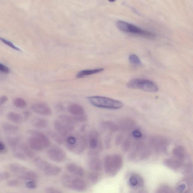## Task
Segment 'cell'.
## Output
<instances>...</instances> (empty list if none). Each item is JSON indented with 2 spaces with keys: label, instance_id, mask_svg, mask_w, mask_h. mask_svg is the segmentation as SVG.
<instances>
[{
  "label": "cell",
  "instance_id": "cell-1",
  "mask_svg": "<svg viewBox=\"0 0 193 193\" xmlns=\"http://www.w3.org/2000/svg\"><path fill=\"white\" fill-rule=\"evenodd\" d=\"M92 105L98 108L117 110L122 108L123 103L108 97L100 96H93L87 98Z\"/></svg>",
  "mask_w": 193,
  "mask_h": 193
},
{
  "label": "cell",
  "instance_id": "cell-2",
  "mask_svg": "<svg viewBox=\"0 0 193 193\" xmlns=\"http://www.w3.org/2000/svg\"><path fill=\"white\" fill-rule=\"evenodd\" d=\"M127 86L130 89H139L149 93H156L158 90L156 84L145 79H133L128 82Z\"/></svg>",
  "mask_w": 193,
  "mask_h": 193
},
{
  "label": "cell",
  "instance_id": "cell-3",
  "mask_svg": "<svg viewBox=\"0 0 193 193\" xmlns=\"http://www.w3.org/2000/svg\"><path fill=\"white\" fill-rule=\"evenodd\" d=\"M117 28L121 31L126 33L139 35L148 38H154L155 35L152 32L142 29L133 24L127 23L123 21H118L116 23Z\"/></svg>",
  "mask_w": 193,
  "mask_h": 193
},
{
  "label": "cell",
  "instance_id": "cell-4",
  "mask_svg": "<svg viewBox=\"0 0 193 193\" xmlns=\"http://www.w3.org/2000/svg\"><path fill=\"white\" fill-rule=\"evenodd\" d=\"M62 184L69 189L83 192L86 189V184L84 180L68 174H64L62 177Z\"/></svg>",
  "mask_w": 193,
  "mask_h": 193
},
{
  "label": "cell",
  "instance_id": "cell-5",
  "mask_svg": "<svg viewBox=\"0 0 193 193\" xmlns=\"http://www.w3.org/2000/svg\"><path fill=\"white\" fill-rule=\"evenodd\" d=\"M151 154V151L148 146L144 143H139L135 145L132 151L129 154L128 159L130 161H134L138 159L144 160Z\"/></svg>",
  "mask_w": 193,
  "mask_h": 193
},
{
  "label": "cell",
  "instance_id": "cell-6",
  "mask_svg": "<svg viewBox=\"0 0 193 193\" xmlns=\"http://www.w3.org/2000/svg\"><path fill=\"white\" fill-rule=\"evenodd\" d=\"M169 141L166 138L162 136H155L149 140V144L155 152L164 153L166 152L169 146Z\"/></svg>",
  "mask_w": 193,
  "mask_h": 193
},
{
  "label": "cell",
  "instance_id": "cell-7",
  "mask_svg": "<svg viewBox=\"0 0 193 193\" xmlns=\"http://www.w3.org/2000/svg\"><path fill=\"white\" fill-rule=\"evenodd\" d=\"M77 141L75 144L68 149L71 152L78 155L83 153L88 145L87 136L83 133H76Z\"/></svg>",
  "mask_w": 193,
  "mask_h": 193
},
{
  "label": "cell",
  "instance_id": "cell-8",
  "mask_svg": "<svg viewBox=\"0 0 193 193\" xmlns=\"http://www.w3.org/2000/svg\"><path fill=\"white\" fill-rule=\"evenodd\" d=\"M87 137L90 151L99 153L102 150L103 146L99 133L96 130H92L88 133Z\"/></svg>",
  "mask_w": 193,
  "mask_h": 193
},
{
  "label": "cell",
  "instance_id": "cell-9",
  "mask_svg": "<svg viewBox=\"0 0 193 193\" xmlns=\"http://www.w3.org/2000/svg\"><path fill=\"white\" fill-rule=\"evenodd\" d=\"M47 154L51 160L57 163L64 162L67 158L65 151L58 146H53L50 148L48 151Z\"/></svg>",
  "mask_w": 193,
  "mask_h": 193
},
{
  "label": "cell",
  "instance_id": "cell-10",
  "mask_svg": "<svg viewBox=\"0 0 193 193\" xmlns=\"http://www.w3.org/2000/svg\"><path fill=\"white\" fill-rule=\"evenodd\" d=\"M54 126L56 132L66 138L75 130V127L70 126L60 120L55 121Z\"/></svg>",
  "mask_w": 193,
  "mask_h": 193
},
{
  "label": "cell",
  "instance_id": "cell-11",
  "mask_svg": "<svg viewBox=\"0 0 193 193\" xmlns=\"http://www.w3.org/2000/svg\"><path fill=\"white\" fill-rule=\"evenodd\" d=\"M31 107L34 112L38 115L49 116L52 114V110L51 107L45 103L39 102L34 103Z\"/></svg>",
  "mask_w": 193,
  "mask_h": 193
},
{
  "label": "cell",
  "instance_id": "cell-12",
  "mask_svg": "<svg viewBox=\"0 0 193 193\" xmlns=\"http://www.w3.org/2000/svg\"><path fill=\"white\" fill-rule=\"evenodd\" d=\"M88 157V164L89 168L96 172L101 171L103 166L99 155H89Z\"/></svg>",
  "mask_w": 193,
  "mask_h": 193
},
{
  "label": "cell",
  "instance_id": "cell-13",
  "mask_svg": "<svg viewBox=\"0 0 193 193\" xmlns=\"http://www.w3.org/2000/svg\"><path fill=\"white\" fill-rule=\"evenodd\" d=\"M104 170L106 173L109 176L113 177L117 174L118 171L114 168L112 161V155H107L104 157Z\"/></svg>",
  "mask_w": 193,
  "mask_h": 193
},
{
  "label": "cell",
  "instance_id": "cell-14",
  "mask_svg": "<svg viewBox=\"0 0 193 193\" xmlns=\"http://www.w3.org/2000/svg\"><path fill=\"white\" fill-rule=\"evenodd\" d=\"M28 145L34 151H42L45 149L41 140L34 136L30 137L28 139Z\"/></svg>",
  "mask_w": 193,
  "mask_h": 193
},
{
  "label": "cell",
  "instance_id": "cell-15",
  "mask_svg": "<svg viewBox=\"0 0 193 193\" xmlns=\"http://www.w3.org/2000/svg\"><path fill=\"white\" fill-rule=\"evenodd\" d=\"M166 166L173 170H178L183 166V162L177 159L167 158L163 162Z\"/></svg>",
  "mask_w": 193,
  "mask_h": 193
},
{
  "label": "cell",
  "instance_id": "cell-16",
  "mask_svg": "<svg viewBox=\"0 0 193 193\" xmlns=\"http://www.w3.org/2000/svg\"><path fill=\"white\" fill-rule=\"evenodd\" d=\"M45 166L42 171L45 174L48 176H56L59 174L61 171L60 167L48 162Z\"/></svg>",
  "mask_w": 193,
  "mask_h": 193
},
{
  "label": "cell",
  "instance_id": "cell-17",
  "mask_svg": "<svg viewBox=\"0 0 193 193\" xmlns=\"http://www.w3.org/2000/svg\"><path fill=\"white\" fill-rule=\"evenodd\" d=\"M28 133L32 136H34L38 138L42 142L45 148L49 147L50 144L49 139L47 137L42 133L37 130L30 129L28 130Z\"/></svg>",
  "mask_w": 193,
  "mask_h": 193
},
{
  "label": "cell",
  "instance_id": "cell-18",
  "mask_svg": "<svg viewBox=\"0 0 193 193\" xmlns=\"http://www.w3.org/2000/svg\"><path fill=\"white\" fill-rule=\"evenodd\" d=\"M173 153L176 159L182 162H184L187 157V151L183 146H176L173 149Z\"/></svg>",
  "mask_w": 193,
  "mask_h": 193
},
{
  "label": "cell",
  "instance_id": "cell-19",
  "mask_svg": "<svg viewBox=\"0 0 193 193\" xmlns=\"http://www.w3.org/2000/svg\"><path fill=\"white\" fill-rule=\"evenodd\" d=\"M68 111L71 115L74 116H79L84 115L85 111L83 107L78 104H72L68 107Z\"/></svg>",
  "mask_w": 193,
  "mask_h": 193
},
{
  "label": "cell",
  "instance_id": "cell-20",
  "mask_svg": "<svg viewBox=\"0 0 193 193\" xmlns=\"http://www.w3.org/2000/svg\"><path fill=\"white\" fill-rule=\"evenodd\" d=\"M67 169L72 174L79 177H83L85 174L84 169L77 164L70 163L67 165Z\"/></svg>",
  "mask_w": 193,
  "mask_h": 193
},
{
  "label": "cell",
  "instance_id": "cell-21",
  "mask_svg": "<svg viewBox=\"0 0 193 193\" xmlns=\"http://www.w3.org/2000/svg\"><path fill=\"white\" fill-rule=\"evenodd\" d=\"M135 123L133 120L130 119H125L120 122L119 125V129L124 132L131 131L135 126Z\"/></svg>",
  "mask_w": 193,
  "mask_h": 193
},
{
  "label": "cell",
  "instance_id": "cell-22",
  "mask_svg": "<svg viewBox=\"0 0 193 193\" xmlns=\"http://www.w3.org/2000/svg\"><path fill=\"white\" fill-rule=\"evenodd\" d=\"M9 169L13 173L19 175V177L24 174L28 170L25 167L14 163L10 164Z\"/></svg>",
  "mask_w": 193,
  "mask_h": 193
},
{
  "label": "cell",
  "instance_id": "cell-23",
  "mask_svg": "<svg viewBox=\"0 0 193 193\" xmlns=\"http://www.w3.org/2000/svg\"><path fill=\"white\" fill-rule=\"evenodd\" d=\"M3 130L5 133L9 134H14L18 132L19 130V127L12 124L4 122L2 125Z\"/></svg>",
  "mask_w": 193,
  "mask_h": 193
},
{
  "label": "cell",
  "instance_id": "cell-24",
  "mask_svg": "<svg viewBox=\"0 0 193 193\" xmlns=\"http://www.w3.org/2000/svg\"><path fill=\"white\" fill-rule=\"evenodd\" d=\"M112 155V163L114 168L118 172L123 166V158L121 156L118 154H114Z\"/></svg>",
  "mask_w": 193,
  "mask_h": 193
},
{
  "label": "cell",
  "instance_id": "cell-25",
  "mask_svg": "<svg viewBox=\"0 0 193 193\" xmlns=\"http://www.w3.org/2000/svg\"><path fill=\"white\" fill-rule=\"evenodd\" d=\"M101 126L104 129L108 130L112 132H116L119 129L118 125L116 124L113 122L109 121L102 122L101 124Z\"/></svg>",
  "mask_w": 193,
  "mask_h": 193
},
{
  "label": "cell",
  "instance_id": "cell-26",
  "mask_svg": "<svg viewBox=\"0 0 193 193\" xmlns=\"http://www.w3.org/2000/svg\"><path fill=\"white\" fill-rule=\"evenodd\" d=\"M8 119L14 123L20 124L23 122V117L20 114L14 112H9L7 116Z\"/></svg>",
  "mask_w": 193,
  "mask_h": 193
},
{
  "label": "cell",
  "instance_id": "cell-27",
  "mask_svg": "<svg viewBox=\"0 0 193 193\" xmlns=\"http://www.w3.org/2000/svg\"><path fill=\"white\" fill-rule=\"evenodd\" d=\"M20 148L27 157L32 158L35 156V153L34 151L31 148L28 144L24 143H21Z\"/></svg>",
  "mask_w": 193,
  "mask_h": 193
},
{
  "label": "cell",
  "instance_id": "cell-28",
  "mask_svg": "<svg viewBox=\"0 0 193 193\" xmlns=\"http://www.w3.org/2000/svg\"><path fill=\"white\" fill-rule=\"evenodd\" d=\"M103 68L93 69V70H87L82 71L78 72L76 75L77 78H81L83 77L88 76L92 75L99 73L104 70Z\"/></svg>",
  "mask_w": 193,
  "mask_h": 193
},
{
  "label": "cell",
  "instance_id": "cell-29",
  "mask_svg": "<svg viewBox=\"0 0 193 193\" xmlns=\"http://www.w3.org/2000/svg\"><path fill=\"white\" fill-rule=\"evenodd\" d=\"M6 140L7 144L12 149L19 147L21 144L20 139L15 137L9 136Z\"/></svg>",
  "mask_w": 193,
  "mask_h": 193
},
{
  "label": "cell",
  "instance_id": "cell-30",
  "mask_svg": "<svg viewBox=\"0 0 193 193\" xmlns=\"http://www.w3.org/2000/svg\"><path fill=\"white\" fill-rule=\"evenodd\" d=\"M22 179L27 180L28 181H35L38 179V175L36 173L31 170H27L26 173L19 177Z\"/></svg>",
  "mask_w": 193,
  "mask_h": 193
},
{
  "label": "cell",
  "instance_id": "cell-31",
  "mask_svg": "<svg viewBox=\"0 0 193 193\" xmlns=\"http://www.w3.org/2000/svg\"><path fill=\"white\" fill-rule=\"evenodd\" d=\"M33 126L37 128L44 129L46 128L48 125V120L44 118H36L33 120Z\"/></svg>",
  "mask_w": 193,
  "mask_h": 193
},
{
  "label": "cell",
  "instance_id": "cell-32",
  "mask_svg": "<svg viewBox=\"0 0 193 193\" xmlns=\"http://www.w3.org/2000/svg\"><path fill=\"white\" fill-rule=\"evenodd\" d=\"M12 149L13 154L16 158L22 160H25L26 159L27 157L26 156L21 149H20V146Z\"/></svg>",
  "mask_w": 193,
  "mask_h": 193
},
{
  "label": "cell",
  "instance_id": "cell-33",
  "mask_svg": "<svg viewBox=\"0 0 193 193\" xmlns=\"http://www.w3.org/2000/svg\"><path fill=\"white\" fill-rule=\"evenodd\" d=\"M14 105L19 108H23L26 107L27 103L25 100L22 98L17 97L14 99Z\"/></svg>",
  "mask_w": 193,
  "mask_h": 193
},
{
  "label": "cell",
  "instance_id": "cell-34",
  "mask_svg": "<svg viewBox=\"0 0 193 193\" xmlns=\"http://www.w3.org/2000/svg\"><path fill=\"white\" fill-rule=\"evenodd\" d=\"M51 137L57 142V144H62L65 141L66 138L61 136L57 132H51L50 133Z\"/></svg>",
  "mask_w": 193,
  "mask_h": 193
},
{
  "label": "cell",
  "instance_id": "cell-35",
  "mask_svg": "<svg viewBox=\"0 0 193 193\" xmlns=\"http://www.w3.org/2000/svg\"><path fill=\"white\" fill-rule=\"evenodd\" d=\"M129 61L132 64L134 65H140L142 64L140 59L136 55L131 54L129 58Z\"/></svg>",
  "mask_w": 193,
  "mask_h": 193
},
{
  "label": "cell",
  "instance_id": "cell-36",
  "mask_svg": "<svg viewBox=\"0 0 193 193\" xmlns=\"http://www.w3.org/2000/svg\"><path fill=\"white\" fill-rule=\"evenodd\" d=\"M88 178L92 182L96 183L100 179V175L96 172H93L90 173L88 175Z\"/></svg>",
  "mask_w": 193,
  "mask_h": 193
},
{
  "label": "cell",
  "instance_id": "cell-37",
  "mask_svg": "<svg viewBox=\"0 0 193 193\" xmlns=\"http://www.w3.org/2000/svg\"><path fill=\"white\" fill-rule=\"evenodd\" d=\"M131 140L129 139H126L124 141L122 145V149L125 152H128L131 146Z\"/></svg>",
  "mask_w": 193,
  "mask_h": 193
},
{
  "label": "cell",
  "instance_id": "cell-38",
  "mask_svg": "<svg viewBox=\"0 0 193 193\" xmlns=\"http://www.w3.org/2000/svg\"><path fill=\"white\" fill-rule=\"evenodd\" d=\"M0 41L2 42L3 43H4L5 44L7 45L8 46H10V47L13 48V49L18 51H20V49H19V48L16 47V46H14L13 43L7 41V40L4 39V38H1L0 37Z\"/></svg>",
  "mask_w": 193,
  "mask_h": 193
},
{
  "label": "cell",
  "instance_id": "cell-39",
  "mask_svg": "<svg viewBox=\"0 0 193 193\" xmlns=\"http://www.w3.org/2000/svg\"><path fill=\"white\" fill-rule=\"evenodd\" d=\"M171 189L169 186L163 185L158 188L156 193H168Z\"/></svg>",
  "mask_w": 193,
  "mask_h": 193
},
{
  "label": "cell",
  "instance_id": "cell-40",
  "mask_svg": "<svg viewBox=\"0 0 193 193\" xmlns=\"http://www.w3.org/2000/svg\"><path fill=\"white\" fill-rule=\"evenodd\" d=\"M10 177V174L7 172H2L0 173V182L9 179Z\"/></svg>",
  "mask_w": 193,
  "mask_h": 193
},
{
  "label": "cell",
  "instance_id": "cell-41",
  "mask_svg": "<svg viewBox=\"0 0 193 193\" xmlns=\"http://www.w3.org/2000/svg\"><path fill=\"white\" fill-rule=\"evenodd\" d=\"M129 182L130 186H133V187L137 186L138 181L137 178H136V177L134 175H133L130 178Z\"/></svg>",
  "mask_w": 193,
  "mask_h": 193
},
{
  "label": "cell",
  "instance_id": "cell-42",
  "mask_svg": "<svg viewBox=\"0 0 193 193\" xmlns=\"http://www.w3.org/2000/svg\"><path fill=\"white\" fill-rule=\"evenodd\" d=\"M133 175H134L136 177V178H137L138 181L137 187H143L144 185V181L142 177H141L140 175L137 174V173H135V174Z\"/></svg>",
  "mask_w": 193,
  "mask_h": 193
},
{
  "label": "cell",
  "instance_id": "cell-43",
  "mask_svg": "<svg viewBox=\"0 0 193 193\" xmlns=\"http://www.w3.org/2000/svg\"><path fill=\"white\" fill-rule=\"evenodd\" d=\"M183 166L184 168V170H183L184 174H188L190 173L192 169V165L191 163L186 164L185 165Z\"/></svg>",
  "mask_w": 193,
  "mask_h": 193
},
{
  "label": "cell",
  "instance_id": "cell-44",
  "mask_svg": "<svg viewBox=\"0 0 193 193\" xmlns=\"http://www.w3.org/2000/svg\"><path fill=\"white\" fill-rule=\"evenodd\" d=\"M132 135L133 137L136 139H140L142 137V133L138 129L133 130L132 132Z\"/></svg>",
  "mask_w": 193,
  "mask_h": 193
},
{
  "label": "cell",
  "instance_id": "cell-45",
  "mask_svg": "<svg viewBox=\"0 0 193 193\" xmlns=\"http://www.w3.org/2000/svg\"><path fill=\"white\" fill-rule=\"evenodd\" d=\"M46 193H63L59 190L53 188H48L46 190Z\"/></svg>",
  "mask_w": 193,
  "mask_h": 193
},
{
  "label": "cell",
  "instance_id": "cell-46",
  "mask_svg": "<svg viewBox=\"0 0 193 193\" xmlns=\"http://www.w3.org/2000/svg\"><path fill=\"white\" fill-rule=\"evenodd\" d=\"M26 186L29 189H33L36 187L37 184L36 181H30L27 182Z\"/></svg>",
  "mask_w": 193,
  "mask_h": 193
},
{
  "label": "cell",
  "instance_id": "cell-47",
  "mask_svg": "<svg viewBox=\"0 0 193 193\" xmlns=\"http://www.w3.org/2000/svg\"><path fill=\"white\" fill-rule=\"evenodd\" d=\"M19 184V181L16 180H11L7 183V186L9 187H15V186H18Z\"/></svg>",
  "mask_w": 193,
  "mask_h": 193
},
{
  "label": "cell",
  "instance_id": "cell-48",
  "mask_svg": "<svg viewBox=\"0 0 193 193\" xmlns=\"http://www.w3.org/2000/svg\"><path fill=\"white\" fill-rule=\"evenodd\" d=\"M0 72L3 73L7 74L9 72V70L7 67L0 63Z\"/></svg>",
  "mask_w": 193,
  "mask_h": 193
},
{
  "label": "cell",
  "instance_id": "cell-49",
  "mask_svg": "<svg viewBox=\"0 0 193 193\" xmlns=\"http://www.w3.org/2000/svg\"><path fill=\"white\" fill-rule=\"evenodd\" d=\"M7 149L5 145L0 141V154H5L6 152Z\"/></svg>",
  "mask_w": 193,
  "mask_h": 193
},
{
  "label": "cell",
  "instance_id": "cell-50",
  "mask_svg": "<svg viewBox=\"0 0 193 193\" xmlns=\"http://www.w3.org/2000/svg\"><path fill=\"white\" fill-rule=\"evenodd\" d=\"M8 100V98L5 96H2L0 97V106L3 105L5 104Z\"/></svg>",
  "mask_w": 193,
  "mask_h": 193
},
{
  "label": "cell",
  "instance_id": "cell-51",
  "mask_svg": "<svg viewBox=\"0 0 193 193\" xmlns=\"http://www.w3.org/2000/svg\"><path fill=\"white\" fill-rule=\"evenodd\" d=\"M31 115V112L30 111H26L23 112V118L24 120H28Z\"/></svg>",
  "mask_w": 193,
  "mask_h": 193
},
{
  "label": "cell",
  "instance_id": "cell-52",
  "mask_svg": "<svg viewBox=\"0 0 193 193\" xmlns=\"http://www.w3.org/2000/svg\"><path fill=\"white\" fill-rule=\"evenodd\" d=\"M122 140H123V136H122V135H118V136H117L115 140L116 144L118 145L120 144V143H121L122 142Z\"/></svg>",
  "mask_w": 193,
  "mask_h": 193
},
{
  "label": "cell",
  "instance_id": "cell-53",
  "mask_svg": "<svg viewBox=\"0 0 193 193\" xmlns=\"http://www.w3.org/2000/svg\"><path fill=\"white\" fill-rule=\"evenodd\" d=\"M186 184L183 183V184L180 185L178 188V191L180 193L183 192L186 188Z\"/></svg>",
  "mask_w": 193,
  "mask_h": 193
},
{
  "label": "cell",
  "instance_id": "cell-54",
  "mask_svg": "<svg viewBox=\"0 0 193 193\" xmlns=\"http://www.w3.org/2000/svg\"><path fill=\"white\" fill-rule=\"evenodd\" d=\"M184 193H191V192L189 190H188L186 191Z\"/></svg>",
  "mask_w": 193,
  "mask_h": 193
},
{
  "label": "cell",
  "instance_id": "cell-55",
  "mask_svg": "<svg viewBox=\"0 0 193 193\" xmlns=\"http://www.w3.org/2000/svg\"><path fill=\"white\" fill-rule=\"evenodd\" d=\"M139 193H147V192H146V191H140V192Z\"/></svg>",
  "mask_w": 193,
  "mask_h": 193
}]
</instances>
